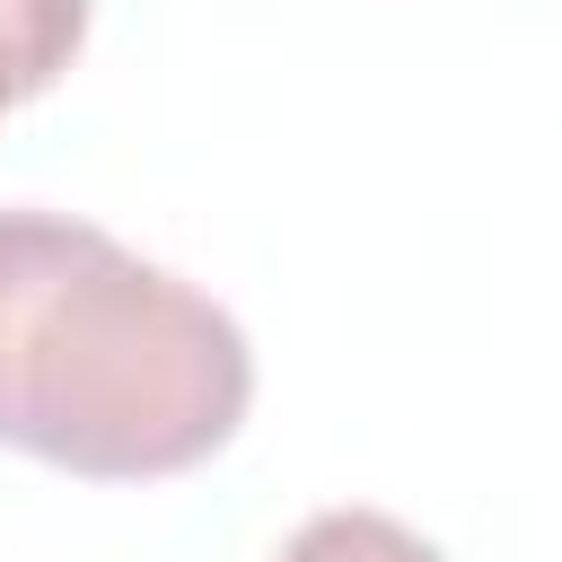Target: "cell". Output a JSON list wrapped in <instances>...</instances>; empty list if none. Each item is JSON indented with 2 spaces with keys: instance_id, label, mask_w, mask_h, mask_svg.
Here are the masks:
<instances>
[{
  "instance_id": "cell-1",
  "label": "cell",
  "mask_w": 562,
  "mask_h": 562,
  "mask_svg": "<svg viewBox=\"0 0 562 562\" xmlns=\"http://www.w3.org/2000/svg\"><path fill=\"white\" fill-rule=\"evenodd\" d=\"M255 404L246 325L70 211H0V448L79 483L211 465Z\"/></svg>"
},
{
  "instance_id": "cell-2",
  "label": "cell",
  "mask_w": 562,
  "mask_h": 562,
  "mask_svg": "<svg viewBox=\"0 0 562 562\" xmlns=\"http://www.w3.org/2000/svg\"><path fill=\"white\" fill-rule=\"evenodd\" d=\"M88 44V0H0V114L44 97Z\"/></svg>"
},
{
  "instance_id": "cell-3",
  "label": "cell",
  "mask_w": 562,
  "mask_h": 562,
  "mask_svg": "<svg viewBox=\"0 0 562 562\" xmlns=\"http://www.w3.org/2000/svg\"><path fill=\"white\" fill-rule=\"evenodd\" d=\"M272 562H448L422 527H404L395 509H369V501H342V509H316Z\"/></svg>"
}]
</instances>
